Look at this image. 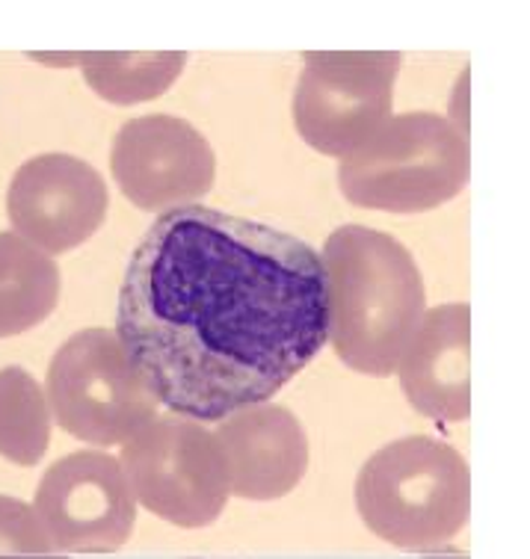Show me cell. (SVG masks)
<instances>
[{
    "label": "cell",
    "mask_w": 530,
    "mask_h": 559,
    "mask_svg": "<svg viewBox=\"0 0 530 559\" xmlns=\"http://www.w3.org/2000/svg\"><path fill=\"white\" fill-rule=\"evenodd\" d=\"M116 337L173 415L225 420L267 403L329 341L323 261L282 228L181 204L133 249Z\"/></svg>",
    "instance_id": "6da1fadb"
},
{
    "label": "cell",
    "mask_w": 530,
    "mask_h": 559,
    "mask_svg": "<svg viewBox=\"0 0 530 559\" xmlns=\"http://www.w3.org/2000/svg\"><path fill=\"white\" fill-rule=\"evenodd\" d=\"M329 344L365 377H391L427 314L415 258L386 231L341 225L323 246Z\"/></svg>",
    "instance_id": "7a4b0ae2"
},
{
    "label": "cell",
    "mask_w": 530,
    "mask_h": 559,
    "mask_svg": "<svg viewBox=\"0 0 530 559\" xmlns=\"http://www.w3.org/2000/svg\"><path fill=\"white\" fill-rule=\"evenodd\" d=\"M356 507L367 530L394 548H441L469 524V465L445 441L400 438L362 465Z\"/></svg>",
    "instance_id": "3957f363"
},
{
    "label": "cell",
    "mask_w": 530,
    "mask_h": 559,
    "mask_svg": "<svg viewBox=\"0 0 530 559\" xmlns=\"http://www.w3.org/2000/svg\"><path fill=\"white\" fill-rule=\"evenodd\" d=\"M469 175V140L448 119L403 112L341 157L338 187L367 211L424 214L462 193Z\"/></svg>",
    "instance_id": "277c9868"
},
{
    "label": "cell",
    "mask_w": 530,
    "mask_h": 559,
    "mask_svg": "<svg viewBox=\"0 0 530 559\" xmlns=\"http://www.w3.org/2000/svg\"><path fill=\"white\" fill-rule=\"evenodd\" d=\"M45 400L69 436L98 448L128 441L157 408L152 388L110 329H83L57 349Z\"/></svg>",
    "instance_id": "5b68a950"
},
{
    "label": "cell",
    "mask_w": 530,
    "mask_h": 559,
    "mask_svg": "<svg viewBox=\"0 0 530 559\" xmlns=\"http://www.w3.org/2000/svg\"><path fill=\"white\" fill-rule=\"evenodd\" d=\"M119 465L133 498L178 527L211 524L228 498L214 432L187 417L149 420L125 441Z\"/></svg>",
    "instance_id": "8992f818"
},
{
    "label": "cell",
    "mask_w": 530,
    "mask_h": 559,
    "mask_svg": "<svg viewBox=\"0 0 530 559\" xmlns=\"http://www.w3.org/2000/svg\"><path fill=\"white\" fill-rule=\"evenodd\" d=\"M403 53L308 51L294 92V124L311 148L348 157L391 119Z\"/></svg>",
    "instance_id": "52a82bcc"
},
{
    "label": "cell",
    "mask_w": 530,
    "mask_h": 559,
    "mask_svg": "<svg viewBox=\"0 0 530 559\" xmlns=\"http://www.w3.org/2000/svg\"><path fill=\"white\" fill-rule=\"evenodd\" d=\"M33 512L54 548L69 554L119 550L137 519L122 465L92 450H78L45 471Z\"/></svg>",
    "instance_id": "ba28073f"
},
{
    "label": "cell",
    "mask_w": 530,
    "mask_h": 559,
    "mask_svg": "<svg viewBox=\"0 0 530 559\" xmlns=\"http://www.w3.org/2000/svg\"><path fill=\"white\" fill-rule=\"evenodd\" d=\"M113 178L140 211H173L202 199L216 178L211 143L175 116H140L122 124L110 154Z\"/></svg>",
    "instance_id": "9c48e42d"
},
{
    "label": "cell",
    "mask_w": 530,
    "mask_h": 559,
    "mask_svg": "<svg viewBox=\"0 0 530 559\" xmlns=\"http://www.w3.org/2000/svg\"><path fill=\"white\" fill-rule=\"evenodd\" d=\"M7 214L15 235L45 254L72 252L102 228L107 183L72 154H39L12 175Z\"/></svg>",
    "instance_id": "30bf717a"
},
{
    "label": "cell",
    "mask_w": 530,
    "mask_h": 559,
    "mask_svg": "<svg viewBox=\"0 0 530 559\" xmlns=\"http://www.w3.org/2000/svg\"><path fill=\"white\" fill-rule=\"evenodd\" d=\"M228 491L246 500L287 495L308 468V438L287 408L258 403L228 415L214 432Z\"/></svg>",
    "instance_id": "8fae6325"
},
{
    "label": "cell",
    "mask_w": 530,
    "mask_h": 559,
    "mask_svg": "<svg viewBox=\"0 0 530 559\" xmlns=\"http://www.w3.org/2000/svg\"><path fill=\"white\" fill-rule=\"evenodd\" d=\"M400 385L421 415L462 424L471 415V308H433L398 365Z\"/></svg>",
    "instance_id": "7c38bea8"
},
{
    "label": "cell",
    "mask_w": 530,
    "mask_h": 559,
    "mask_svg": "<svg viewBox=\"0 0 530 559\" xmlns=\"http://www.w3.org/2000/svg\"><path fill=\"white\" fill-rule=\"evenodd\" d=\"M60 299V270L15 231H0V337L48 320Z\"/></svg>",
    "instance_id": "4fadbf2b"
},
{
    "label": "cell",
    "mask_w": 530,
    "mask_h": 559,
    "mask_svg": "<svg viewBox=\"0 0 530 559\" xmlns=\"http://www.w3.org/2000/svg\"><path fill=\"white\" fill-rule=\"evenodd\" d=\"M83 74L102 98L113 104L152 102L164 95L184 72L187 53L181 51H137V53H74Z\"/></svg>",
    "instance_id": "5bb4252c"
},
{
    "label": "cell",
    "mask_w": 530,
    "mask_h": 559,
    "mask_svg": "<svg viewBox=\"0 0 530 559\" xmlns=\"http://www.w3.org/2000/svg\"><path fill=\"white\" fill-rule=\"evenodd\" d=\"M51 441V408L39 382L24 367L0 370V456L36 465Z\"/></svg>",
    "instance_id": "9a60e30c"
},
{
    "label": "cell",
    "mask_w": 530,
    "mask_h": 559,
    "mask_svg": "<svg viewBox=\"0 0 530 559\" xmlns=\"http://www.w3.org/2000/svg\"><path fill=\"white\" fill-rule=\"evenodd\" d=\"M0 548L21 557H39L54 548L39 515L21 500L0 498Z\"/></svg>",
    "instance_id": "2e32d148"
},
{
    "label": "cell",
    "mask_w": 530,
    "mask_h": 559,
    "mask_svg": "<svg viewBox=\"0 0 530 559\" xmlns=\"http://www.w3.org/2000/svg\"><path fill=\"white\" fill-rule=\"evenodd\" d=\"M0 559H66V557H51V554H39V557H15V554H0Z\"/></svg>",
    "instance_id": "e0dca14e"
}]
</instances>
